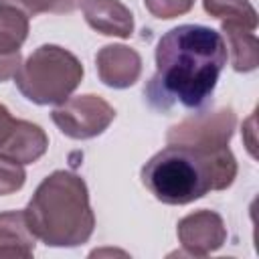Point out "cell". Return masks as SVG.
I'll use <instances>...</instances> for the list:
<instances>
[{
	"instance_id": "obj_1",
	"label": "cell",
	"mask_w": 259,
	"mask_h": 259,
	"mask_svg": "<svg viewBox=\"0 0 259 259\" xmlns=\"http://www.w3.org/2000/svg\"><path fill=\"white\" fill-rule=\"evenodd\" d=\"M227 57L221 32L202 24L174 26L158 40L156 73L144 87L148 103L158 111H168L176 103L186 109H204Z\"/></svg>"
},
{
	"instance_id": "obj_2",
	"label": "cell",
	"mask_w": 259,
	"mask_h": 259,
	"mask_svg": "<svg viewBox=\"0 0 259 259\" xmlns=\"http://www.w3.org/2000/svg\"><path fill=\"white\" fill-rule=\"evenodd\" d=\"M237 176V162L227 148L198 154L166 146L142 168L144 186L164 204H188L210 190H225Z\"/></svg>"
},
{
	"instance_id": "obj_3",
	"label": "cell",
	"mask_w": 259,
	"mask_h": 259,
	"mask_svg": "<svg viewBox=\"0 0 259 259\" xmlns=\"http://www.w3.org/2000/svg\"><path fill=\"white\" fill-rule=\"evenodd\" d=\"M24 214L34 237L51 247L83 245L95 229L87 184L67 170H57L38 184Z\"/></svg>"
},
{
	"instance_id": "obj_4",
	"label": "cell",
	"mask_w": 259,
	"mask_h": 259,
	"mask_svg": "<svg viewBox=\"0 0 259 259\" xmlns=\"http://www.w3.org/2000/svg\"><path fill=\"white\" fill-rule=\"evenodd\" d=\"M83 79L81 61L63 47L42 45L24 63H20L14 83L32 103H63Z\"/></svg>"
},
{
	"instance_id": "obj_5",
	"label": "cell",
	"mask_w": 259,
	"mask_h": 259,
	"mask_svg": "<svg viewBox=\"0 0 259 259\" xmlns=\"http://www.w3.org/2000/svg\"><path fill=\"white\" fill-rule=\"evenodd\" d=\"M237 125L235 111L223 107L217 111H200L172 125L166 134L168 146H180L198 154L227 148Z\"/></svg>"
},
{
	"instance_id": "obj_6",
	"label": "cell",
	"mask_w": 259,
	"mask_h": 259,
	"mask_svg": "<svg viewBox=\"0 0 259 259\" xmlns=\"http://www.w3.org/2000/svg\"><path fill=\"white\" fill-rule=\"evenodd\" d=\"M55 125L73 140H87L103 134L115 117V109L99 95L69 97L51 113Z\"/></svg>"
},
{
	"instance_id": "obj_7",
	"label": "cell",
	"mask_w": 259,
	"mask_h": 259,
	"mask_svg": "<svg viewBox=\"0 0 259 259\" xmlns=\"http://www.w3.org/2000/svg\"><path fill=\"white\" fill-rule=\"evenodd\" d=\"M49 148V138L32 121L14 119L10 111L0 105V156L20 164L36 162Z\"/></svg>"
},
{
	"instance_id": "obj_8",
	"label": "cell",
	"mask_w": 259,
	"mask_h": 259,
	"mask_svg": "<svg viewBox=\"0 0 259 259\" xmlns=\"http://www.w3.org/2000/svg\"><path fill=\"white\" fill-rule=\"evenodd\" d=\"M178 241L188 255H208L223 247L227 239V227L214 210H196L178 223Z\"/></svg>"
},
{
	"instance_id": "obj_9",
	"label": "cell",
	"mask_w": 259,
	"mask_h": 259,
	"mask_svg": "<svg viewBox=\"0 0 259 259\" xmlns=\"http://www.w3.org/2000/svg\"><path fill=\"white\" fill-rule=\"evenodd\" d=\"M95 63L99 79L113 89L132 87L142 73V57L125 45H105L97 53Z\"/></svg>"
},
{
	"instance_id": "obj_10",
	"label": "cell",
	"mask_w": 259,
	"mask_h": 259,
	"mask_svg": "<svg viewBox=\"0 0 259 259\" xmlns=\"http://www.w3.org/2000/svg\"><path fill=\"white\" fill-rule=\"evenodd\" d=\"M87 24L107 36L127 38L134 32V14L119 0H83Z\"/></svg>"
},
{
	"instance_id": "obj_11",
	"label": "cell",
	"mask_w": 259,
	"mask_h": 259,
	"mask_svg": "<svg viewBox=\"0 0 259 259\" xmlns=\"http://www.w3.org/2000/svg\"><path fill=\"white\" fill-rule=\"evenodd\" d=\"M36 237L28 227L24 210L0 212V259H28L34 253Z\"/></svg>"
},
{
	"instance_id": "obj_12",
	"label": "cell",
	"mask_w": 259,
	"mask_h": 259,
	"mask_svg": "<svg viewBox=\"0 0 259 259\" xmlns=\"http://www.w3.org/2000/svg\"><path fill=\"white\" fill-rule=\"evenodd\" d=\"M223 32L227 36V55H231L233 69L239 73H249L257 69L259 65V42L253 30L233 24V22H223Z\"/></svg>"
},
{
	"instance_id": "obj_13",
	"label": "cell",
	"mask_w": 259,
	"mask_h": 259,
	"mask_svg": "<svg viewBox=\"0 0 259 259\" xmlns=\"http://www.w3.org/2000/svg\"><path fill=\"white\" fill-rule=\"evenodd\" d=\"M26 36L28 16L10 4H0V55L18 53Z\"/></svg>"
},
{
	"instance_id": "obj_14",
	"label": "cell",
	"mask_w": 259,
	"mask_h": 259,
	"mask_svg": "<svg viewBox=\"0 0 259 259\" xmlns=\"http://www.w3.org/2000/svg\"><path fill=\"white\" fill-rule=\"evenodd\" d=\"M202 6L210 16L221 18L223 22L241 24L249 30H255L257 26V12L249 0H202Z\"/></svg>"
},
{
	"instance_id": "obj_15",
	"label": "cell",
	"mask_w": 259,
	"mask_h": 259,
	"mask_svg": "<svg viewBox=\"0 0 259 259\" xmlns=\"http://www.w3.org/2000/svg\"><path fill=\"white\" fill-rule=\"evenodd\" d=\"M81 2L83 0H0V4H10L22 10L26 16H36L42 12H53V14L73 12L75 8L81 6Z\"/></svg>"
},
{
	"instance_id": "obj_16",
	"label": "cell",
	"mask_w": 259,
	"mask_h": 259,
	"mask_svg": "<svg viewBox=\"0 0 259 259\" xmlns=\"http://www.w3.org/2000/svg\"><path fill=\"white\" fill-rule=\"evenodd\" d=\"M24 180H26V172L22 164L6 156H0V196L20 190Z\"/></svg>"
},
{
	"instance_id": "obj_17",
	"label": "cell",
	"mask_w": 259,
	"mask_h": 259,
	"mask_svg": "<svg viewBox=\"0 0 259 259\" xmlns=\"http://www.w3.org/2000/svg\"><path fill=\"white\" fill-rule=\"evenodd\" d=\"M146 8L156 16V18H176L180 14H186L194 0H144Z\"/></svg>"
},
{
	"instance_id": "obj_18",
	"label": "cell",
	"mask_w": 259,
	"mask_h": 259,
	"mask_svg": "<svg viewBox=\"0 0 259 259\" xmlns=\"http://www.w3.org/2000/svg\"><path fill=\"white\" fill-rule=\"evenodd\" d=\"M18 67H20V53L0 55V83L10 79V77H14Z\"/></svg>"
}]
</instances>
